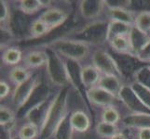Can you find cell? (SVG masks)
Wrapping results in <instances>:
<instances>
[{"label": "cell", "instance_id": "1", "mask_svg": "<svg viewBox=\"0 0 150 139\" xmlns=\"http://www.w3.org/2000/svg\"><path fill=\"white\" fill-rule=\"evenodd\" d=\"M72 87L58 89L54 94L53 100L40 129L39 139H52L57 128L70 111V94Z\"/></svg>", "mask_w": 150, "mask_h": 139}, {"label": "cell", "instance_id": "2", "mask_svg": "<svg viewBox=\"0 0 150 139\" xmlns=\"http://www.w3.org/2000/svg\"><path fill=\"white\" fill-rule=\"evenodd\" d=\"M108 27L109 20L107 18L100 19L73 28L62 36L79 41L91 47L99 48L108 44Z\"/></svg>", "mask_w": 150, "mask_h": 139}, {"label": "cell", "instance_id": "3", "mask_svg": "<svg viewBox=\"0 0 150 139\" xmlns=\"http://www.w3.org/2000/svg\"><path fill=\"white\" fill-rule=\"evenodd\" d=\"M39 46L50 47L57 54H59L62 58L79 61L81 63L88 59H91V53L93 51L92 47L89 45L64 36L55 38L52 41L38 45V47Z\"/></svg>", "mask_w": 150, "mask_h": 139}, {"label": "cell", "instance_id": "4", "mask_svg": "<svg viewBox=\"0 0 150 139\" xmlns=\"http://www.w3.org/2000/svg\"><path fill=\"white\" fill-rule=\"evenodd\" d=\"M41 48H44L48 55V62L45 67L46 78L48 80V83L56 89L70 86L64 59L50 47Z\"/></svg>", "mask_w": 150, "mask_h": 139}, {"label": "cell", "instance_id": "5", "mask_svg": "<svg viewBox=\"0 0 150 139\" xmlns=\"http://www.w3.org/2000/svg\"><path fill=\"white\" fill-rule=\"evenodd\" d=\"M43 81L44 79L41 71H37L26 82L14 87V89L12 90V94L10 96V104H11V108L16 111V113L24 106L25 103L30 98L31 95L33 94L34 90Z\"/></svg>", "mask_w": 150, "mask_h": 139}, {"label": "cell", "instance_id": "6", "mask_svg": "<svg viewBox=\"0 0 150 139\" xmlns=\"http://www.w3.org/2000/svg\"><path fill=\"white\" fill-rule=\"evenodd\" d=\"M91 63L100 71L102 75H114L124 82L116 60L108 49L101 47L93 49L91 56Z\"/></svg>", "mask_w": 150, "mask_h": 139}, {"label": "cell", "instance_id": "7", "mask_svg": "<svg viewBox=\"0 0 150 139\" xmlns=\"http://www.w3.org/2000/svg\"><path fill=\"white\" fill-rule=\"evenodd\" d=\"M109 51L112 54L113 58L116 60L125 84L132 83L133 80L134 74L136 73V71L140 69L142 66H144V64H142L134 55L116 53L111 51L110 49Z\"/></svg>", "mask_w": 150, "mask_h": 139}, {"label": "cell", "instance_id": "8", "mask_svg": "<svg viewBox=\"0 0 150 139\" xmlns=\"http://www.w3.org/2000/svg\"><path fill=\"white\" fill-rule=\"evenodd\" d=\"M85 96L91 106L100 108L101 110L107 107H120V105H122L117 96L102 89L99 86L86 90Z\"/></svg>", "mask_w": 150, "mask_h": 139}, {"label": "cell", "instance_id": "9", "mask_svg": "<svg viewBox=\"0 0 150 139\" xmlns=\"http://www.w3.org/2000/svg\"><path fill=\"white\" fill-rule=\"evenodd\" d=\"M121 104L125 108L126 112L132 113H150V110L144 106L142 100L139 98L132 88L130 84H124L118 94Z\"/></svg>", "mask_w": 150, "mask_h": 139}, {"label": "cell", "instance_id": "10", "mask_svg": "<svg viewBox=\"0 0 150 139\" xmlns=\"http://www.w3.org/2000/svg\"><path fill=\"white\" fill-rule=\"evenodd\" d=\"M50 85L49 83H45L43 81L42 83L39 84L38 87L34 90L33 94L31 95L30 98L25 103L24 106L17 112V119L22 120L24 117V115L34 107L38 106L41 102L49 99L54 95V92L51 91L50 89Z\"/></svg>", "mask_w": 150, "mask_h": 139}, {"label": "cell", "instance_id": "11", "mask_svg": "<svg viewBox=\"0 0 150 139\" xmlns=\"http://www.w3.org/2000/svg\"><path fill=\"white\" fill-rule=\"evenodd\" d=\"M33 20L23 13L17 8H12L8 27L11 29L18 40H26L29 36L30 26Z\"/></svg>", "mask_w": 150, "mask_h": 139}, {"label": "cell", "instance_id": "12", "mask_svg": "<svg viewBox=\"0 0 150 139\" xmlns=\"http://www.w3.org/2000/svg\"><path fill=\"white\" fill-rule=\"evenodd\" d=\"M79 12L80 17L87 22L102 19L105 15L106 7L105 1L102 0H82L79 2Z\"/></svg>", "mask_w": 150, "mask_h": 139}, {"label": "cell", "instance_id": "13", "mask_svg": "<svg viewBox=\"0 0 150 139\" xmlns=\"http://www.w3.org/2000/svg\"><path fill=\"white\" fill-rule=\"evenodd\" d=\"M70 122L76 135H87L91 129L92 120L90 111L87 109L79 108V109L71 110L69 113Z\"/></svg>", "mask_w": 150, "mask_h": 139}, {"label": "cell", "instance_id": "14", "mask_svg": "<svg viewBox=\"0 0 150 139\" xmlns=\"http://www.w3.org/2000/svg\"><path fill=\"white\" fill-rule=\"evenodd\" d=\"M38 18L41 20H43L52 32L53 30L63 26L67 22L69 18V12L68 10L64 8L57 7L53 5L52 7L44 9L39 14Z\"/></svg>", "mask_w": 150, "mask_h": 139}, {"label": "cell", "instance_id": "15", "mask_svg": "<svg viewBox=\"0 0 150 139\" xmlns=\"http://www.w3.org/2000/svg\"><path fill=\"white\" fill-rule=\"evenodd\" d=\"M120 126L129 131L150 128V113L125 112L122 115Z\"/></svg>", "mask_w": 150, "mask_h": 139}, {"label": "cell", "instance_id": "16", "mask_svg": "<svg viewBox=\"0 0 150 139\" xmlns=\"http://www.w3.org/2000/svg\"><path fill=\"white\" fill-rule=\"evenodd\" d=\"M48 62V55L44 48L30 49L23 54L22 65L26 69L37 71L45 68Z\"/></svg>", "mask_w": 150, "mask_h": 139}, {"label": "cell", "instance_id": "17", "mask_svg": "<svg viewBox=\"0 0 150 139\" xmlns=\"http://www.w3.org/2000/svg\"><path fill=\"white\" fill-rule=\"evenodd\" d=\"M53 96L54 95L51 97H50L49 99L41 102L38 106H35L33 109H31L26 114L24 115V117L22 120L28 122H32L37 126H38L39 129H41V127H42L43 123L46 120V117H47L50 108L51 106V103H52Z\"/></svg>", "mask_w": 150, "mask_h": 139}, {"label": "cell", "instance_id": "18", "mask_svg": "<svg viewBox=\"0 0 150 139\" xmlns=\"http://www.w3.org/2000/svg\"><path fill=\"white\" fill-rule=\"evenodd\" d=\"M64 60L66 67L70 86L75 91L82 94V89H84L81 80V73H82V67H83V65L79 61L66 59H64Z\"/></svg>", "mask_w": 150, "mask_h": 139}, {"label": "cell", "instance_id": "19", "mask_svg": "<svg viewBox=\"0 0 150 139\" xmlns=\"http://www.w3.org/2000/svg\"><path fill=\"white\" fill-rule=\"evenodd\" d=\"M105 17L109 20H116V22H123L133 26L136 17V12H134L133 10L130 8H106Z\"/></svg>", "mask_w": 150, "mask_h": 139}, {"label": "cell", "instance_id": "20", "mask_svg": "<svg viewBox=\"0 0 150 139\" xmlns=\"http://www.w3.org/2000/svg\"><path fill=\"white\" fill-rule=\"evenodd\" d=\"M101 76L102 74L100 73V71L91 63L83 65L81 73V80L84 92L88 89L92 88V87L97 86L101 79Z\"/></svg>", "mask_w": 150, "mask_h": 139}, {"label": "cell", "instance_id": "21", "mask_svg": "<svg viewBox=\"0 0 150 139\" xmlns=\"http://www.w3.org/2000/svg\"><path fill=\"white\" fill-rule=\"evenodd\" d=\"M107 45H109L110 50L113 51V52L120 53V54L134 55L132 45L130 40V34L114 36L108 40Z\"/></svg>", "mask_w": 150, "mask_h": 139}, {"label": "cell", "instance_id": "22", "mask_svg": "<svg viewBox=\"0 0 150 139\" xmlns=\"http://www.w3.org/2000/svg\"><path fill=\"white\" fill-rule=\"evenodd\" d=\"M23 53L22 49L18 46H10V47L1 51V63L5 67H13L19 66L23 62Z\"/></svg>", "mask_w": 150, "mask_h": 139}, {"label": "cell", "instance_id": "23", "mask_svg": "<svg viewBox=\"0 0 150 139\" xmlns=\"http://www.w3.org/2000/svg\"><path fill=\"white\" fill-rule=\"evenodd\" d=\"M124 84L125 83L117 76L102 75L99 81V84H98L97 86L101 87L102 89L105 90L108 93H110V94L118 97V94H120Z\"/></svg>", "mask_w": 150, "mask_h": 139}, {"label": "cell", "instance_id": "24", "mask_svg": "<svg viewBox=\"0 0 150 139\" xmlns=\"http://www.w3.org/2000/svg\"><path fill=\"white\" fill-rule=\"evenodd\" d=\"M35 71L26 69L23 65H19L13 67V68H10L8 73V79L9 81V84L13 85L14 87H16L23 84L24 82H26L33 75Z\"/></svg>", "mask_w": 150, "mask_h": 139}, {"label": "cell", "instance_id": "25", "mask_svg": "<svg viewBox=\"0 0 150 139\" xmlns=\"http://www.w3.org/2000/svg\"><path fill=\"white\" fill-rule=\"evenodd\" d=\"M121 129L122 128L120 125L99 121L95 124L94 133L99 139H111L117 133H120Z\"/></svg>", "mask_w": 150, "mask_h": 139}, {"label": "cell", "instance_id": "26", "mask_svg": "<svg viewBox=\"0 0 150 139\" xmlns=\"http://www.w3.org/2000/svg\"><path fill=\"white\" fill-rule=\"evenodd\" d=\"M17 3L16 8L27 16H34L45 9L42 0H21Z\"/></svg>", "mask_w": 150, "mask_h": 139}, {"label": "cell", "instance_id": "27", "mask_svg": "<svg viewBox=\"0 0 150 139\" xmlns=\"http://www.w3.org/2000/svg\"><path fill=\"white\" fill-rule=\"evenodd\" d=\"M50 33H51L50 27L38 17L37 19L33 20L32 22H31L29 36L26 40L40 39L44 36H47Z\"/></svg>", "mask_w": 150, "mask_h": 139}, {"label": "cell", "instance_id": "28", "mask_svg": "<svg viewBox=\"0 0 150 139\" xmlns=\"http://www.w3.org/2000/svg\"><path fill=\"white\" fill-rule=\"evenodd\" d=\"M123 112H120L118 107H107L101 110L100 121L111 124L120 125Z\"/></svg>", "mask_w": 150, "mask_h": 139}, {"label": "cell", "instance_id": "29", "mask_svg": "<svg viewBox=\"0 0 150 139\" xmlns=\"http://www.w3.org/2000/svg\"><path fill=\"white\" fill-rule=\"evenodd\" d=\"M69 113L65 116L63 122L60 123V125L57 128L52 139H75L76 133L71 125Z\"/></svg>", "mask_w": 150, "mask_h": 139}, {"label": "cell", "instance_id": "30", "mask_svg": "<svg viewBox=\"0 0 150 139\" xmlns=\"http://www.w3.org/2000/svg\"><path fill=\"white\" fill-rule=\"evenodd\" d=\"M17 133L22 139H39L40 129L34 123L25 122L18 128Z\"/></svg>", "mask_w": 150, "mask_h": 139}, {"label": "cell", "instance_id": "31", "mask_svg": "<svg viewBox=\"0 0 150 139\" xmlns=\"http://www.w3.org/2000/svg\"><path fill=\"white\" fill-rule=\"evenodd\" d=\"M17 113L11 106L1 104L0 106V125L1 127H6L10 124L17 122Z\"/></svg>", "mask_w": 150, "mask_h": 139}, {"label": "cell", "instance_id": "32", "mask_svg": "<svg viewBox=\"0 0 150 139\" xmlns=\"http://www.w3.org/2000/svg\"><path fill=\"white\" fill-rule=\"evenodd\" d=\"M132 25H129L123 22L109 20V27H108V40L117 35H129L132 29Z\"/></svg>", "mask_w": 150, "mask_h": 139}, {"label": "cell", "instance_id": "33", "mask_svg": "<svg viewBox=\"0 0 150 139\" xmlns=\"http://www.w3.org/2000/svg\"><path fill=\"white\" fill-rule=\"evenodd\" d=\"M133 26L144 34L150 36V11L136 13Z\"/></svg>", "mask_w": 150, "mask_h": 139}, {"label": "cell", "instance_id": "34", "mask_svg": "<svg viewBox=\"0 0 150 139\" xmlns=\"http://www.w3.org/2000/svg\"><path fill=\"white\" fill-rule=\"evenodd\" d=\"M150 36H147V35L144 34L143 33H141L140 31H138L135 27H132L131 33H130V40L132 45V49L134 55H136L137 52H139L143 46L146 45V43L149 40Z\"/></svg>", "mask_w": 150, "mask_h": 139}, {"label": "cell", "instance_id": "35", "mask_svg": "<svg viewBox=\"0 0 150 139\" xmlns=\"http://www.w3.org/2000/svg\"><path fill=\"white\" fill-rule=\"evenodd\" d=\"M0 46L1 51L7 49L10 46H13V44L18 41L17 37L8 26H1L0 27Z\"/></svg>", "mask_w": 150, "mask_h": 139}, {"label": "cell", "instance_id": "36", "mask_svg": "<svg viewBox=\"0 0 150 139\" xmlns=\"http://www.w3.org/2000/svg\"><path fill=\"white\" fill-rule=\"evenodd\" d=\"M130 85L132 86V90L136 93V95L139 96V98L142 100L144 106L150 110V90L134 81L130 83Z\"/></svg>", "mask_w": 150, "mask_h": 139}, {"label": "cell", "instance_id": "37", "mask_svg": "<svg viewBox=\"0 0 150 139\" xmlns=\"http://www.w3.org/2000/svg\"><path fill=\"white\" fill-rule=\"evenodd\" d=\"M137 82L150 90V68L148 65H144L134 74L132 82Z\"/></svg>", "mask_w": 150, "mask_h": 139}, {"label": "cell", "instance_id": "38", "mask_svg": "<svg viewBox=\"0 0 150 139\" xmlns=\"http://www.w3.org/2000/svg\"><path fill=\"white\" fill-rule=\"evenodd\" d=\"M11 2L5 1L2 0L0 1V23L1 26H8L10 17H11Z\"/></svg>", "mask_w": 150, "mask_h": 139}, {"label": "cell", "instance_id": "39", "mask_svg": "<svg viewBox=\"0 0 150 139\" xmlns=\"http://www.w3.org/2000/svg\"><path fill=\"white\" fill-rule=\"evenodd\" d=\"M137 59L144 65H150V38L143 47L136 53Z\"/></svg>", "mask_w": 150, "mask_h": 139}, {"label": "cell", "instance_id": "40", "mask_svg": "<svg viewBox=\"0 0 150 139\" xmlns=\"http://www.w3.org/2000/svg\"><path fill=\"white\" fill-rule=\"evenodd\" d=\"M106 8H131V0H105Z\"/></svg>", "mask_w": 150, "mask_h": 139}, {"label": "cell", "instance_id": "41", "mask_svg": "<svg viewBox=\"0 0 150 139\" xmlns=\"http://www.w3.org/2000/svg\"><path fill=\"white\" fill-rule=\"evenodd\" d=\"M11 86L8 84V82L1 79V81H0V99H1V101L8 98V96H11Z\"/></svg>", "mask_w": 150, "mask_h": 139}, {"label": "cell", "instance_id": "42", "mask_svg": "<svg viewBox=\"0 0 150 139\" xmlns=\"http://www.w3.org/2000/svg\"><path fill=\"white\" fill-rule=\"evenodd\" d=\"M133 132L134 139H150V128H143Z\"/></svg>", "mask_w": 150, "mask_h": 139}, {"label": "cell", "instance_id": "43", "mask_svg": "<svg viewBox=\"0 0 150 139\" xmlns=\"http://www.w3.org/2000/svg\"><path fill=\"white\" fill-rule=\"evenodd\" d=\"M111 139H131V137L129 135H127L125 132L120 131V133H117V135L114 136Z\"/></svg>", "mask_w": 150, "mask_h": 139}, {"label": "cell", "instance_id": "44", "mask_svg": "<svg viewBox=\"0 0 150 139\" xmlns=\"http://www.w3.org/2000/svg\"><path fill=\"white\" fill-rule=\"evenodd\" d=\"M18 130V129H17ZM17 130L16 131H14L12 132L11 133H10V136H9V139H22L19 136H18V133H17Z\"/></svg>", "mask_w": 150, "mask_h": 139}, {"label": "cell", "instance_id": "45", "mask_svg": "<svg viewBox=\"0 0 150 139\" xmlns=\"http://www.w3.org/2000/svg\"><path fill=\"white\" fill-rule=\"evenodd\" d=\"M148 66H149V68H150V65H148Z\"/></svg>", "mask_w": 150, "mask_h": 139}]
</instances>
